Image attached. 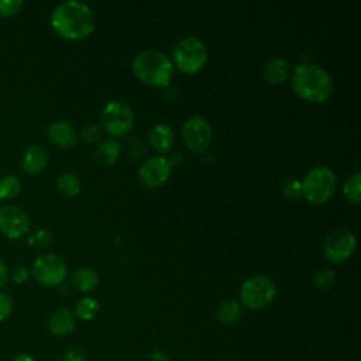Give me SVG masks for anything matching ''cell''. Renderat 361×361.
I'll list each match as a JSON object with an SVG mask.
<instances>
[{"label": "cell", "instance_id": "1", "mask_svg": "<svg viewBox=\"0 0 361 361\" xmlns=\"http://www.w3.org/2000/svg\"><path fill=\"white\" fill-rule=\"evenodd\" d=\"M51 25L63 38L82 39L92 34L94 16L92 8L79 0L59 3L51 14Z\"/></svg>", "mask_w": 361, "mask_h": 361}, {"label": "cell", "instance_id": "2", "mask_svg": "<svg viewBox=\"0 0 361 361\" xmlns=\"http://www.w3.org/2000/svg\"><path fill=\"white\" fill-rule=\"evenodd\" d=\"M333 79L320 65L303 62L293 68L292 87L307 102H323L333 92Z\"/></svg>", "mask_w": 361, "mask_h": 361}, {"label": "cell", "instance_id": "3", "mask_svg": "<svg viewBox=\"0 0 361 361\" xmlns=\"http://www.w3.org/2000/svg\"><path fill=\"white\" fill-rule=\"evenodd\" d=\"M131 69L140 80L148 85L166 86L173 73V63L165 52L148 48L135 54Z\"/></svg>", "mask_w": 361, "mask_h": 361}, {"label": "cell", "instance_id": "4", "mask_svg": "<svg viewBox=\"0 0 361 361\" xmlns=\"http://www.w3.org/2000/svg\"><path fill=\"white\" fill-rule=\"evenodd\" d=\"M336 172L326 165L310 168L302 179V195L313 204L326 203L336 192Z\"/></svg>", "mask_w": 361, "mask_h": 361}, {"label": "cell", "instance_id": "5", "mask_svg": "<svg viewBox=\"0 0 361 361\" xmlns=\"http://www.w3.org/2000/svg\"><path fill=\"white\" fill-rule=\"evenodd\" d=\"M173 61L176 66L188 73L200 71L207 61V48L197 35L182 37L173 48Z\"/></svg>", "mask_w": 361, "mask_h": 361}, {"label": "cell", "instance_id": "6", "mask_svg": "<svg viewBox=\"0 0 361 361\" xmlns=\"http://www.w3.org/2000/svg\"><path fill=\"white\" fill-rule=\"evenodd\" d=\"M276 295V286L274 281L262 274L247 278L240 289L241 302L252 310L268 306Z\"/></svg>", "mask_w": 361, "mask_h": 361}, {"label": "cell", "instance_id": "7", "mask_svg": "<svg viewBox=\"0 0 361 361\" xmlns=\"http://www.w3.org/2000/svg\"><path fill=\"white\" fill-rule=\"evenodd\" d=\"M100 121L106 131L113 135H124L133 127L135 116L130 104L123 100H109L100 113Z\"/></svg>", "mask_w": 361, "mask_h": 361}, {"label": "cell", "instance_id": "8", "mask_svg": "<svg viewBox=\"0 0 361 361\" xmlns=\"http://www.w3.org/2000/svg\"><path fill=\"white\" fill-rule=\"evenodd\" d=\"M32 275L37 282L45 286H56L63 282L68 274L66 262L54 252L39 255L32 264Z\"/></svg>", "mask_w": 361, "mask_h": 361}, {"label": "cell", "instance_id": "9", "mask_svg": "<svg viewBox=\"0 0 361 361\" xmlns=\"http://www.w3.org/2000/svg\"><path fill=\"white\" fill-rule=\"evenodd\" d=\"M357 245L355 235L345 228L331 231L323 241V254L331 262L347 261Z\"/></svg>", "mask_w": 361, "mask_h": 361}, {"label": "cell", "instance_id": "10", "mask_svg": "<svg viewBox=\"0 0 361 361\" xmlns=\"http://www.w3.org/2000/svg\"><path fill=\"white\" fill-rule=\"evenodd\" d=\"M182 137L192 151H204L212 141V126L209 120L200 114L190 116L182 126Z\"/></svg>", "mask_w": 361, "mask_h": 361}, {"label": "cell", "instance_id": "11", "mask_svg": "<svg viewBox=\"0 0 361 361\" xmlns=\"http://www.w3.org/2000/svg\"><path fill=\"white\" fill-rule=\"evenodd\" d=\"M30 228V219L27 213L14 204H4L0 207V231L8 238H20Z\"/></svg>", "mask_w": 361, "mask_h": 361}, {"label": "cell", "instance_id": "12", "mask_svg": "<svg viewBox=\"0 0 361 361\" xmlns=\"http://www.w3.org/2000/svg\"><path fill=\"white\" fill-rule=\"evenodd\" d=\"M138 176L141 182L148 188L161 186L171 176V164L166 157H149L141 164L138 169Z\"/></svg>", "mask_w": 361, "mask_h": 361}, {"label": "cell", "instance_id": "13", "mask_svg": "<svg viewBox=\"0 0 361 361\" xmlns=\"http://www.w3.org/2000/svg\"><path fill=\"white\" fill-rule=\"evenodd\" d=\"M47 327L49 333L54 336H58V337L68 336L73 333L76 327V316L73 310L68 307H59L48 316Z\"/></svg>", "mask_w": 361, "mask_h": 361}, {"label": "cell", "instance_id": "14", "mask_svg": "<svg viewBox=\"0 0 361 361\" xmlns=\"http://www.w3.org/2000/svg\"><path fill=\"white\" fill-rule=\"evenodd\" d=\"M48 138L58 147L68 148L76 144L78 131L76 128L66 120H56L48 127Z\"/></svg>", "mask_w": 361, "mask_h": 361}, {"label": "cell", "instance_id": "15", "mask_svg": "<svg viewBox=\"0 0 361 361\" xmlns=\"http://www.w3.org/2000/svg\"><path fill=\"white\" fill-rule=\"evenodd\" d=\"M21 165L28 173L42 172L48 165V151L38 144L27 147L21 158Z\"/></svg>", "mask_w": 361, "mask_h": 361}, {"label": "cell", "instance_id": "16", "mask_svg": "<svg viewBox=\"0 0 361 361\" xmlns=\"http://www.w3.org/2000/svg\"><path fill=\"white\" fill-rule=\"evenodd\" d=\"M290 73V63L282 56L268 59L262 66V78L269 83H281Z\"/></svg>", "mask_w": 361, "mask_h": 361}, {"label": "cell", "instance_id": "17", "mask_svg": "<svg viewBox=\"0 0 361 361\" xmlns=\"http://www.w3.org/2000/svg\"><path fill=\"white\" fill-rule=\"evenodd\" d=\"M175 134L169 124L157 123L151 127L148 133V141L157 151H168L173 145Z\"/></svg>", "mask_w": 361, "mask_h": 361}, {"label": "cell", "instance_id": "18", "mask_svg": "<svg viewBox=\"0 0 361 361\" xmlns=\"http://www.w3.org/2000/svg\"><path fill=\"white\" fill-rule=\"evenodd\" d=\"M121 154V144L116 138H106L99 142L93 151V158L102 165L114 164Z\"/></svg>", "mask_w": 361, "mask_h": 361}, {"label": "cell", "instance_id": "19", "mask_svg": "<svg viewBox=\"0 0 361 361\" xmlns=\"http://www.w3.org/2000/svg\"><path fill=\"white\" fill-rule=\"evenodd\" d=\"M71 279L76 289H79L82 292H89L93 288H96V285L99 282V275L90 267H79L72 272Z\"/></svg>", "mask_w": 361, "mask_h": 361}, {"label": "cell", "instance_id": "20", "mask_svg": "<svg viewBox=\"0 0 361 361\" xmlns=\"http://www.w3.org/2000/svg\"><path fill=\"white\" fill-rule=\"evenodd\" d=\"M216 316H217V320L223 324H234L243 316L241 305L237 300H233V299L224 300L219 305Z\"/></svg>", "mask_w": 361, "mask_h": 361}, {"label": "cell", "instance_id": "21", "mask_svg": "<svg viewBox=\"0 0 361 361\" xmlns=\"http://www.w3.org/2000/svg\"><path fill=\"white\" fill-rule=\"evenodd\" d=\"M100 310V305L99 302L94 299V298H90V296H85L82 299H79L75 305V316L79 317L80 320H92L97 316Z\"/></svg>", "mask_w": 361, "mask_h": 361}, {"label": "cell", "instance_id": "22", "mask_svg": "<svg viewBox=\"0 0 361 361\" xmlns=\"http://www.w3.org/2000/svg\"><path fill=\"white\" fill-rule=\"evenodd\" d=\"M58 190L68 197H73L80 192V180L72 172H63L56 178Z\"/></svg>", "mask_w": 361, "mask_h": 361}, {"label": "cell", "instance_id": "23", "mask_svg": "<svg viewBox=\"0 0 361 361\" xmlns=\"http://www.w3.org/2000/svg\"><path fill=\"white\" fill-rule=\"evenodd\" d=\"M360 180H361L360 171H354L343 183V193L353 203H360V195H361Z\"/></svg>", "mask_w": 361, "mask_h": 361}, {"label": "cell", "instance_id": "24", "mask_svg": "<svg viewBox=\"0 0 361 361\" xmlns=\"http://www.w3.org/2000/svg\"><path fill=\"white\" fill-rule=\"evenodd\" d=\"M21 190V183L17 176L6 175L0 179V199H11Z\"/></svg>", "mask_w": 361, "mask_h": 361}, {"label": "cell", "instance_id": "25", "mask_svg": "<svg viewBox=\"0 0 361 361\" xmlns=\"http://www.w3.org/2000/svg\"><path fill=\"white\" fill-rule=\"evenodd\" d=\"M334 278H336V272L334 269L331 268H320L314 276H313V285L317 288V289H329L333 282H334Z\"/></svg>", "mask_w": 361, "mask_h": 361}, {"label": "cell", "instance_id": "26", "mask_svg": "<svg viewBox=\"0 0 361 361\" xmlns=\"http://www.w3.org/2000/svg\"><path fill=\"white\" fill-rule=\"evenodd\" d=\"M52 241V234L47 228L35 230L27 240V244L32 248H44Z\"/></svg>", "mask_w": 361, "mask_h": 361}, {"label": "cell", "instance_id": "27", "mask_svg": "<svg viewBox=\"0 0 361 361\" xmlns=\"http://www.w3.org/2000/svg\"><path fill=\"white\" fill-rule=\"evenodd\" d=\"M126 149L133 159H140L145 155V142L140 137H131L126 144Z\"/></svg>", "mask_w": 361, "mask_h": 361}, {"label": "cell", "instance_id": "28", "mask_svg": "<svg viewBox=\"0 0 361 361\" xmlns=\"http://www.w3.org/2000/svg\"><path fill=\"white\" fill-rule=\"evenodd\" d=\"M283 195L289 199H299L302 197V180L296 178H290L283 183Z\"/></svg>", "mask_w": 361, "mask_h": 361}, {"label": "cell", "instance_id": "29", "mask_svg": "<svg viewBox=\"0 0 361 361\" xmlns=\"http://www.w3.org/2000/svg\"><path fill=\"white\" fill-rule=\"evenodd\" d=\"M23 0H0V16L1 17H11L23 8Z\"/></svg>", "mask_w": 361, "mask_h": 361}, {"label": "cell", "instance_id": "30", "mask_svg": "<svg viewBox=\"0 0 361 361\" xmlns=\"http://www.w3.org/2000/svg\"><path fill=\"white\" fill-rule=\"evenodd\" d=\"M14 309V302L13 298L6 293V292H0V322L6 320Z\"/></svg>", "mask_w": 361, "mask_h": 361}, {"label": "cell", "instance_id": "31", "mask_svg": "<svg viewBox=\"0 0 361 361\" xmlns=\"http://www.w3.org/2000/svg\"><path fill=\"white\" fill-rule=\"evenodd\" d=\"M100 127L97 124H86L82 131H80V137L86 141V142H94L96 140L100 138Z\"/></svg>", "mask_w": 361, "mask_h": 361}, {"label": "cell", "instance_id": "32", "mask_svg": "<svg viewBox=\"0 0 361 361\" xmlns=\"http://www.w3.org/2000/svg\"><path fill=\"white\" fill-rule=\"evenodd\" d=\"M28 276H30V269L23 264H18L11 269V278L16 283H24L28 279Z\"/></svg>", "mask_w": 361, "mask_h": 361}, {"label": "cell", "instance_id": "33", "mask_svg": "<svg viewBox=\"0 0 361 361\" xmlns=\"http://www.w3.org/2000/svg\"><path fill=\"white\" fill-rule=\"evenodd\" d=\"M147 361H172V360L169 358V355H168L166 353L157 350V351H152V353L147 357Z\"/></svg>", "mask_w": 361, "mask_h": 361}, {"label": "cell", "instance_id": "34", "mask_svg": "<svg viewBox=\"0 0 361 361\" xmlns=\"http://www.w3.org/2000/svg\"><path fill=\"white\" fill-rule=\"evenodd\" d=\"M8 281V268L7 265L3 262V259H0V288H3Z\"/></svg>", "mask_w": 361, "mask_h": 361}, {"label": "cell", "instance_id": "35", "mask_svg": "<svg viewBox=\"0 0 361 361\" xmlns=\"http://www.w3.org/2000/svg\"><path fill=\"white\" fill-rule=\"evenodd\" d=\"M62 361H87V360H85L82 355H79V354H73V353H69Z\"/></svg>", "mask_w": 361, "mask_h": 361}, {"label": "cell", "instance_id": "36", "mask_svg": "<svg viewBox=\"0 0 361 361\" xmlns=\"http://www.w3.org/2000/svg\"><path fill=\"white\" fill-rule=\"evenodd\" d=\"M182 159V157H180V154H178V152H173V154H171V157H169V164H171V166L172 165H175V164H178L179 161Z\"/></svg>", "mask_w": 361, "mask_h": 361}, {"label": "cell", "instance_id": "37", "mask_svg": "<svg viewBox=\"0 0 361 361\" xmlns=\"http://www.w3.org/2000/svg\"><path fill=\"white\" fill-rule=\"evenodd\" d=\"M13 361H34V358L28 354H18L13 358Z\"/></svg>", "mask_w": 361, "mask_h": 361}]
</instances>
